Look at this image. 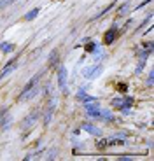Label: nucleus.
Returning a JSON list of instances; mask_svg holds the SVG:
<instances>
[{"instance_id":"1","label":"nucleus","mask_w":154,"mask_h":161,"mask_svg":"<svg viewBox=\"0 0 154 161\" xmlns=\"http://www.w3.org/2000/svg\"><path fill=\"white\" fill-rule=\"evenodd\" d=\"M102 72H103L102 65H95V67H89V68L84 70V77H88V79H95V77H98Z\"/></svg>"},{"instance_id":"2","label":"nucleus","mask_w":154,"mask_h":161,"mask_svg":"<svg viewBox=\"0 0 154 161\" xmlns=\"http://www.w3.org/2000/svg\"><path fill=\"white\" fill-rule=\"evenodd\" d=\"M37 93H39V88H35V86L30 88V90H23V93L20 95V98H18V100H20V102H28V100H32Z\"/></svg>"},{"instance_id":"3","label":"nucleus","mask_w":154,"mask_h":161,"mask_svg":"<svg viewBox=\"0 0 154 161\" xmlns=\"http://www.w3.org/2000/svg\"><path fill=\"white\" fill-rule=\"evenodd\" d=\"M58 86H60V90L67 88V68L63 65L60 67V70H58Z\"/></svg>"},{"instance_id":"4","label":"nucleus","mask_w":154,"mask_h":161,"mask_svg":"<svg viewBox=\"0 0 154 161\" xmlns=\"http://www.w3.org/2000/svg\"><path fill=\"white\" fill-rule=\"evenodd\" d=\"M14 68H16V60L11 61V63H7V65H5V67L0 70V79H2V77H5L7 74H11V72L14 70Z\"/></svg>"},{"instance_id":"5","label":"nucleus","mask_w":154,"mask_h":161,"mask_svg":"<svg viewBox=\"0 0 154 161\" xmlns=\"http://www.w3.org/2000/svg\"><path fill=\"white\" fill-rule=\"evenodd\" d=\"M77 98H79L81 102H84V103H86V102H96V98H95V96H89L88 93H84V90H79V93H77Z\"/></svg>"},{"instance_id":"6","label":"nucleus","mask_w":154,"mask_h":161,"mask_svg":"<svg viewBox=\"0 0 154 161\" xmlns=\"http://www.w3.org/2000/svg\"><path fill=\"white\" fill-rule=\"evenodd\" d=\"M53 112H54V100H51V102H49V109H47V112L44 114V123H46V124H47V123L51 121Z\"/></svg>"},{"instance_id":"7","label":"nucleus","mask_w":154,"mask_h":161,"mask_svg":"<svg viewBox=\"0 0 154 161\" xmlns=\"http://www.w3.org/2000/svg\"><path fill=\"white\" fill-rule=\"evenodd\" d=\"M84 130L89 131V133H91V135H95V137H98V135H100V130H98L96 126L89 124V123H84Z\"/></svg>"},{"instance_id":"8","label":"nucleus","mask_w":154,"mask_h":161,"mask_svg":"<svg viewBox=\"0 0 154 161\" xmlns=\"http://www.w3.org/2000/svg\"><path fill=\"white\" fill-rule=\"evenodd\" d=\"M37 14H39V7H35V9H32L30 12H26V14H25V20H26V21L35 20V18H37Z\"/></svg>"},{"instance_id":"9","label":"nucleus","mask_w":154,"mask_h":161,"mask_svg":"<svg viewBox=\"0 0 154 161\" xmlns=\"http://www.w3.org/2000/svg\"><path fill=\"white\" fill-rule=\"evenodd\" d=\"M0 47H2L4 53H12V51H14V44H11V42H2Z\"/></svg>"},{"instance_id":"10","label":"nucleus","mask_w":154,"mask_h":161,"mask_svg":"<svg viewBox=\"0 0 154 161\" xmlns=\"http://www.w3.org/2000/svg\"><path fill=\"white\" fill-rule=\"evenodd\" d=\"M114 39H116V28H114V30H109V32H107V35H105V44H110Z\"/></svg>"},{"instance_id":"11","label":"nucleus","mask_w":154,"mask_h":161,"mask_svg":"<svg viewBox=\"0 0 154 161\" xmlns=\"http://www.w3.org/2000/svg\"><path fill=\"white\" fill-rule=\"evenodd\" d=\"M12 2H16V0H0V9L7 7V5H9V4H12Z\"/></svg>"},{"instance_id":"12","label":"nucleus","mask_w":154,"mask_h":161,"mask_svg":"<svg viewBox=\"0 0 154 161\" xmlns=\"http://www.w3.org/2000/svg\"><path fill=\"white\" fill-rule=\"evenodd\" d=\"M33 121H35V114H32V116H30V119H26V121H25V123H23V126L26 128L28 124H33Z\"/></svg>"},{"instance_id":"13","label":"nucleus","mask_w":154,"mask_h":161,"mask_svg":"<svg viewBox=\"0 0 154 161\" xmlns=\"http://www.w3.org/2000/svg\"><path fill=\"white\" fill-rule=\"evenodd\" d=\"M95 49H96V46H95L93 42H91V44H88V46H86V51H88V53H93Z\"/></svg>"},{"instance_id":"14","label":"nucleus","mask_w":154,"mask_h":161,"mask_svg":"<svg viewBox=\"0 0 154 161\" xmlns=\"http://www.w3.org/2000/svg\"><path fill=\"white\" fill-rule=\"evenodd\" d=\"M128 5H130V4H124V7H121V11H119V14H124V12H126V11L130 9V7H128Z\"/></svg>"}]
</instances>
